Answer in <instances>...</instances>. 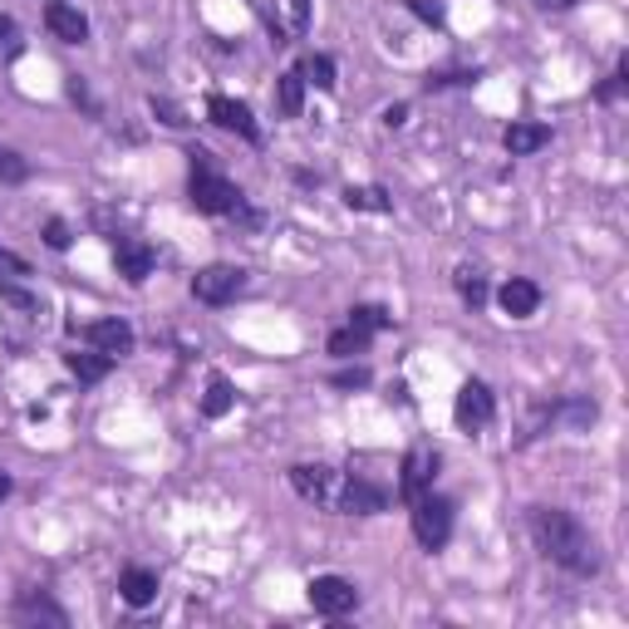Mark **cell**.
<instances>
[{
	"label": "cell",
	"instance_id": "1",
	"mask_svg": "<svg viewBox=\"0 0 629 629\" xmlns=\"http://www.w3.org/2000/svg\"><path fill=\"white\" fill-rule=\"evenodd\" d=\"M526 531H531L536 551H541L546 560H556L560 570H570V576H595V570H600V556H595L590 531L570 517V511L531 507L526 511Z\"/></svg>",
	"mask_w": 629,
	"mask_h": 629
},
{
	"label": "cell",
	"instance_id": "2",
	"mask_svg": "<svg viewBox=\"0 0 629 629\" xmlns=\"http://www.w3.org/2000/svg\"><path fill=\"white\" fill-rule=\"evenodd\" d=\"M187 192H192V202H197V212H212V216L242 212V187L226 182L222 173H212V168H192Z\"/></svg>",
	"mask_w": 629,
	"mask_h": 629
},
{
	"label": "cell",
	"instance_id": "3",
	"mask_svg": "<svg viewBox=\"0 0 629 629\" xmlns=\"http://www.w3.org/2000/svg\"><path fill=\"white\" fill-rule=\"evenodd\" d=\"M408 507H414V536H418V546H428V551L448 546V536H453V501L448 497H433V491H423V497H414Z\"/></svg>",
	"mask_w": 629,
	"mask_h": 629
},
{
	"label": "cell",
	"instance_id": "4",
	"mask_svg": "<svg viewBox=\"0 0 629 629\" xmlns=\"http://www.w3.org/2000/svg\"><path fill=\"white\" fill-rule=\"evenodd\" d=\"M242 291H246V271L242 266H226V261L202 266L197 276H192V295H197L202 305H232Z\"/></svg>",
	"mask_w": 629,
	"mask_h": 629
},
{
	"label": "cell",
	"instance_id": "5",
	"mask_svg": "<svg viewBox=\"0 0 629 629\" xmlns=\"http://www.w3.org/2000/svg\"><path fill=\"white\" fill-rule=\"evenodd\" d=\"M339 483H345V473H335V467H325V463H295L291 467V487L301 491L305 501H319V507H329V511H335Z\"/></svg>",
	"mask_w": 629,
	"mask_h": 629
},
{
	"label": "cell",
	"instance_id": "6",
	"mask_svg": "<svg viewBox=\"0 0 629 629\" xmlns=\"http://www.w3.org/2000/svg\"><path fill=\"white\" fill-rule=\"evenodd\" d=\"M305 595H311V605L319 615H329V620H339V615H349L354 605H359V590H354V580H345V576H315L311 586H305Z\"/></svg>",
	"mask_w": 629,
	"mask_h": 629
},
{
	"label": "cell",
	"instance_id": "7",
	"mask_svg": "<svg viewBox=\"0 0 629 629\" xmlns=\"http://www.w3.org/2000/svg\"><path fill=\"white\" fill-rule=\"evenodd\" d=\"M491 414H497V398H491V388L483 379H467L463 388H457V398H453V418H457V428H487Z\"/></svg>",
	"mask_w": 629,
	"mask_h": 629
},
{
	"label": "cell",
	"instance_id": "8",
	"mask_svg": "<svg viewBox=\"0 0 629 629\" xmlns=\"http://www.w3.org/2000/svg\"><path fill=\"white\" fill-rule=\"evenodd\" d=\"M433 477H438V453L428 443H418V448H408L404 467H398V497L414 501L423 491H433Z\"/></svg>",
	"mask_w": 629,
	"mask_h": 629
},
{
	"label": "cell",
	"instance_id": "9",
	"mask_svg": "<svg viewBox=\"0 0 629 629\" xmlns=\"http://www.w3.org/2000/svg\"><path fill=\"white\" fill-rule=\"evenodd\" d=\"M384 487L364 483V477H345L339 483V497H335V511L339 517H374V511H384Z\"/></svg>",
	"mask_w": 629,
	"mask_h": 629
},
{
	"label": "cell",
	"instance_id": "10",
	"mask_svg": "<svg viewBox=\"0 0 629 629\" xmlns=\"http://www.w3.org/2000/svg\"><path fill=\"white\" fill-rule=\"evenodd\" d=\"M207 119L216 123V129H226V133H236V139H246V143H256V139H261L256 119H251V109L242 104V99L212 94V99H207Z\"/></svg>",
	"mask_w": 629,
	"mask_h": 629
},
{
	"label": "cell",
	"instance_id": "11",
	"mask_svg": "<svg viewBox=\"0 0 629 629\" xmlns=\"http://www.w3.org/2000/svg\"><path fill=\"white\" fill-rule=\"evenodd\" d=\"M44 26H50V35L64 40V44L89 40V16L79 6H70V0H50V6H44Z\"/></svg>",
	"mask_w": 629,
	"mask_h": 629
},
{
	"label": "cell",
	"instance_id": "12",
	"mask_svg": "<svg viewBox=\"0 0 629 629\" xmlns=\"http://www.w3.org/2000/svg\"><path fill=\"white\" fill-rule=\"evenodd\" d=\"M84 339H89V349H99V354H109V359H123V354L133 349V325L129 319H94V325L84 329Z\"/></svg>",
	"mask_w": 629,
	"mask_h": 629
},
{
	"label": "cell",
	"instance_id": "13",
	"mask_svg": "<svg viewBox=\"0 0 629 629\" xmlns=\"http://www.w3.org/2000/svg\"><path fill=\"white\" fill-rule=\"evenodd\" d=\"M497 305H501V311H507L511 319H531L536 311H541V285L526 281V276H511V281L497 291Z\"/></svg>",
	"mask_w": 629,
	"mask_h": 629
},
{
	"label": "cell",
	"instance_id": "14",
	"mask_svg": "<svg viewBox=\"0 0 629 629\" xmlns=\"http://www.w3.org/2000/svg\"><path fill=\"white\" fill-rule=\"evenodd\" d=\"M113 261H119V276L129 281V285H143L148 276H153V266H158V256H153V246H143V242H133V236H123L119 246H113Z\"/></svg>",
	"mask_w": 629,
	"mask_h": 629
},
{
	"label": "cell",
	"instance_id": "15",
	"mask_svg": "<svg viewBox=\"0 0 629 629\" xmlns=\"http://www.w3.org/2000/svg\"><path fill=\"white\" fill-rule=\"evenodd\" d=\"M546 143H551V129H546V123H511V129L501 133V148H507L511 158H531V153H541Z\"/></svg>",
	"mask_w": 629,
	"mask_h": 629
},
{
	"label": "cell",
	"instance_id": "16",
	"mask_svg": "<svg viewBox=\"0 0 629 629\" xmlns=\"http://www.w3.org/2000/svg\"><path fill=\"white\" fill-rule=\"evenodd\" d=\"M119 595L133 605V610H143V605L158 600V576H153L148 566H129V570L119 576Z\"/></svg>",
	"mask_w": 629,
	"mask_h": 629
},
{
	"label": "cell",
	"instance_id": "17",
	"mask_svg": "<svg viewBox=\"0 0 629 629\" xmlns=\"http://www.w3.org/2000/svg\"><path fill=\"white\" fill-rule=\"evenodd\" d=\"M119 359H109V354H99V349H89V354H64V369L74 374L79 384H99L104 374L113 369Z\"/></svg>",
	"mask_w": 629,
	"mask_h": 629
},
{
	"label": "cell",
	"instance_id": "18",
	"mask_svg": "<svg viewBox=\"0 0 629 629\" xmlns=\"http://www.w3.org/2000/svg\"><path fill=\"white\" fill-rule=\"evenodd\" d=\"M276 99H281V113H285V119H301V109H305V79H301V70H285V74H281Z\"/></svg>",
	"mask_w": 629,
	"mask_h": 629
},
{
	"label": "cell",
	"instance_id": "19",
	"mask_svg": "<svg viewBox=\"0 0 629 629\" xmlns=\"http://www.w3.org/2000/svg\"><path fill=\"white\" fill-rule=\"evenodd\" d=\"M232 404H236V388L216 374V379L207 384V394H202V418H226L232 414Z\"/></svg>",
	"mask_w": 629,
	"mask_h": 629
},
{
	"label": "cell",
	"instance_id": "20",
	"mask_svg": "<svg viewBox=\"0 0 629 629\" xmlns=\"http://www.w3.org/2000/svg\"><path fill=\"white\" fill-rule=\"evenodd\" d=\"M364 349H369V329H359V325H345L329 335V354H335V359H354V354H364Z\"/></svg>",
	"mask_w": 629,
	"mask_h": 629
},
{
	"label": "cell",
	"instance_id": "21",
	"mask_svg": "<svg viewBox=\"0 0 629 629\" xmlns=\"http://www.w3.org/2000/svg\"><path fill=\"white\" fill-rule=\"evenodd\" d=\"M16 620H50V625H64V610L54 600H44V595H26V600L16 605Z\"/></svg>",
	"mask_w": 629,
	"mask_h": 629
},
{
	"label": "cell",
	"instance_id": "22",
	"mask_svg": "<svg viewBox=\"0 0 629 629\" xmlns=\"http://www.w3.org/2000/svg\"><path fill=\"white\" fill-rule=\"evenodd\" d=\"M345 207L349 212H388L394 202H388L384 187H345Z\"/></svg>",
	"mask_w": 629,
	"mask_h": 629
},
{
	"label": "cell",
	"instance_id": "23",
	"mask_svg": "<svg viewBox=\"0 0 629 629\" xmlns=\"http://www.w3.org/2000/svg\"><path fill=\"white\" fill-rule=\"evenodd\" d=\"M301 79L329 94V89H335V60H329V54H311V60L301 64Z\"/></svg>",
	"mask_w": 629,
	"mask_h": 629
},
{
	"label": "cell",
	"instance_id": "24",
	"mask_svg": "<svg viewBox=\"0 0 629 629\" xmlns=\"http://www.w3.org/2000/svg\"><path fill=\"white\" fill-rule=\"evenodd\" d=\"M457 295H463L473 311H477V305H487V281H483V271H477V266H463V271H457Z\"/></svg>",
	"mask_w": 629,
	"mask_h": 629
},
{
	"label": "cell",
	"instance_id": "25",
	"mask_svg": "<svg viewBox=\"0 0 629 629\" xmlns=\"http://www.w3.org/2000/svg\"><path fill=\"white\" fill-rule=\"evenodd\" d=\"M20 54H26V30H20L10 16H0V64L20 60Z\"/></svg>",
	"mask_w": 629,
	"mask_h": 629
},
{
	"label": "cell",
	"instance_id": "26",
	"mask_svg": "<svg viewBox=\"0 0 629 629\" xmlns=\"http://www.w3.org/2000/svg\"><path fill=\"white\" fill-rule=\"evenodd\" d=\"M349 325H359V329H369V335H379V329H388L394 319H388L384 305H354V311H349Z\"/></svg>",
	"mask_w": 629,
	"mask_h": 629
},
{
	"label": "cell",
	"instance_id": "27",
	"mask_svg": "<svg viewBox=\"0 0 629 629\" xmlns=\"http://www.w3.org/2000/svg\"><path fill=\"white\" fill-rule=\"evenodd\" d=\"M26 177H30L26 158H20L16 148H0V182H6V187H16V182H26Z\"/></svg>",
	"mask_w": 629,
	"mask_h": 629
},
{
	"label": "cell",
	"instance_id": "28",
	"mask_svg": "<svg viewBox=\"0 0 629 629\" xmlns=\"http://www.w3.org/2000/svg\"><path fill=\"white\" fill-rule=\"evenodd\" d=\"M40 236H44V246H50V251H70V242H74V232H70V222H64V216H50Z\"/></svg>",
	"mask_w": 629,
	"mask_h": 629
},
{
	"label": "cell",
	"instance_id": "29",
	"mask_svg": "<svg viewBox=\"0 0 629 629\" xmlns=\"http://www.w3.org/2000/svg\"><path fill=\"white\" fill-rule=\"evenodd\" d=\"M26 276H30V261L0 246V285H6V281H26Z\"/></svg>",
	"mask_w": 629,
	"mask_h": 629
},
{
	"label": "cell",
	"instance_id": "30",
	"mask_svg": "<svg viewBox=\"0 0 629 629\" xmlns=\"http://www.w3.org/2000/svg\"><path fill=\"white\" fill-rule=\"evenodd\" d=\"M64 89H70V99H74V104H84L89 113H99L94 94H89V84H84V79H79V74H70V79H64Z\"/></svg>",
	"mask_w": 629,
	"mask_h": 629
},
{
	"label": "cell",
	"instance_id": "31",
	"mask_svg": "<svg viewBox=\"0 0 629 629\" xmlns=\"http://www.w3.org/2000/svg\"><path fill=\"white\" fill-rule=\"evenodd\" d=\"M153 113L168 123V129H182V123H187V119H182V109L173 104V99H158V94H153Z\"/></svg>",
	"mask_w": 629,
	"mask_h": 629
},
{
	"label": "cell",
	"instance_id": "32",
	"mask_svg": "<svg viewBox=\"0 0 629 629\" xmlns=\"http://www.w3.org/2000/svg\"><path fill=\"white\" fill-rule=\"evenodd\" d=\"M408 10H414L418 20H428V26H443V6H438V0H408Z\"/></svg>",
	"mask_w": 629,
	"mask_h": 629
},
{
	"label": "cell",
	"instance_id": "33",
	"mask_svg": "<svg viewBox=\"0 0 629 629\" xmlns=\"http://www.w3.org/2000/svg\"><path fill=\"white\" fill-rule=\"evenodd\" d=\"M291 30H295V35L311 30V0H291Z\"/></svg>",
	"mask_w": 629,
	"mask_h": 629
},
{
	"label": "cell",
	"instance_id": "34",
	"mask_svg": "<svg viewBox=\"0 0 629 629\" xmlns=\"http://www.w3.org/2000/svg\"><path fill=\"white\" fill-rule=\"evenodd\" d=\"M369 384V369H339L335 374V388H364Z\"/></svg>",
	"mask_w": 629,
	"mask_h": 629
},
{
	"label": "cell",
	"instance_id": "35",
	"mask_svg": "<svg viewBox=\"0 0 629 629\" xmlns=\"http://www.w3.org/2000/svg\"><path fill=\"white\" fill-rule=\"evenodd\" d=\"M404 119H408V104H394V109L384 113V123H388V129H398V123H404Z\"/></svg>",
	"mask_w": 629,
	"mask_h": 629
},
{
	"label": "cell",
	"instance_id": "36",
	"mask_svg": "<svg viewBox=\"0 0 629 629\" xmlns=\"http://www.w3.org/2000/svg\"><path fill=\"white\" fill-rule=\"evenodd\" d=\"M536 6H541V10H570L576 0H536Z\"/></svg>",
	"mask_w": 629,
	"mask_h": 629
},
{
	"label": "cell",
	"instance_id": "37",
	"mask_svg": "<svg viewBox=\"0 0 629 629\" xmlns=\"http://www.w3.org/2000/svg\"><path fill=\"white\" fill-rule=\"evenodd\" d=\"M10 497V473H0V501Z\"/></svg>",
	"mask_w": 629,
	"mask_h": 629
}]
</instances>
